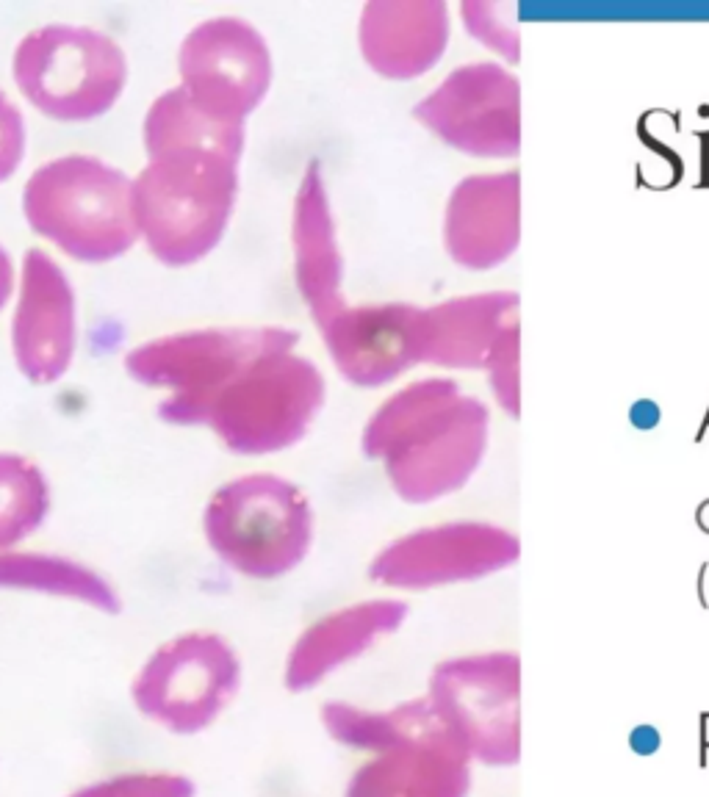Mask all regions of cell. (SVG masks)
<instances>
[{
	"mask_svg": "<svg viewBox=\"0 0 709 797\" xmlns=\"http://www.w3.org/2000/svg\"><path fill=\"white\" fill-rule=\"evenodd\" d=\"M488 407L455 380L427 377L399 388L363 429L361 449L380 460L410 504L444 499L480 468L488 449Z\"/></svg>",
	"mask_w": 709,
	"mask_h": 797,
	"instance_id": "1",
	"label": "cell"
},
{
	"mask_svg": "<svg viewBox=\"0 0 709 797\" xmlns=\"http://www.w3.org/2000/svg\"><path fill=\"white\" fill-rule=\"evenodd\" d=\"M236 194V158L200 147L150 155L133 178L139 236L161 263L189 266L225 236Z\"/></svg>",
	"mask_w": 709,
	"mask_h": 797,
	"instance_id": "2",
	"label": "cell"
},
{
	"mask_svg": "<svg viewBox=\"0 0 709 797\" xmlns=\"http://www.w3.org/2000/svg\"><path fill=\"white\" fill-rule=\"evenodd\" d=\"M31 230L75 261H114L139 238L133 178L89 153H64L31 172L23 186Z\"/></svg>",
	"mask_w": 709,
	"mask_h": 797,
	"instance_id": "3",
	"label": "cell"
},
{
	"mask_svg": "<svg viewBox=\"0 0 709 797\" xmlns=\"http://www.w3.org/2000/svg\"><path fill=\"white\" fill-rule=\"evenodd\" d=\"M205 543L247 579L272 582L300 565L313 543V507L286 476L244 474L208 499Z\"/></svg>",
	"mask_w": 709,
	"mask_h": 797,
	"instance_id": "4",
	"label": "cell"
},
{
	"mask_svg": "<svg viewBox=\"0 0 709 797\" xmlns=\"http://www.w3.org/2000/svg\"><path fill=\"white\" fill-rule=\"evenodd\" d=\"M297 344L300 333L280 324L203 327L133 346L125 355V369L147 388L169 391L158 405V416L164 421L200 427L208 402L230 380H236L255 360L294 349Z\"/></svg>",
	"mask_w": 709,
	"mask_h": 797,
	"instance_id": "5",
	"label": "cell"
},
{
	"mask_svg": "<svg viewBox=\"0 0 709 797\" xmlns=\"http://www.w3.org/2000/svg\"><path fill=\"white\" fill-rule=\"evenodd\" d=\"M17 89L48 117L81 122L106 114L128 81V56L95 25L48 23L17 42Z\"/></svg>",
	"mask_w": 709,
	"mask_h": 797,
	"instance_id": "6",
	"label": "cell"
},
{
	"mask_svg": "<svg viewBox=\"0 0 709 797\" xmlns=\"http://www.w3.org/2000/svg\"><path fill=\"white\" fill-rule=\"evenodd\" d=\"M319 366L294 349L255 360L208 402L200 427L236 454L283 452L300 441L325 405Z\"/></svg>",
	"mask_w": 709,
	"mask_h": 797,
	"instance_id": "7",
	"label": "cell"
},
{
	"mask_svg": "<svg viewBox=\"0 0 709 797\" xmlns=\"http://www.w3.org/2000/svg\"><path fill=\"white\" fill-rule=\"evenodd\" d=\"M241 687V659L217 631H186L158 645L131 684L142 717L175 737L217 723Z\"/></svg>",
	"mask_w": 709,
	"mask_h": 797,
	"instance_id": "8",
	"label": "cell"
},
{
	"mask_svg": "<svg viewBox=\"0 0 709 797\" xmlns=\"http://www.w3.org/2000/svg\"><path fill=\"white\" fill-rule=\"evenodd\" d=\"M518 676V656L507 651L460 656L433 670L427 701L471 759L496 767L518 762Z\"/></svg>",
	"mask_w": 709,
	"mask_h": 797,
	"instance_id": "9",
	"label": "cell"
},
{
	"mask_svg": "<svg viewBox=\"0 0 709 797\" xmlns=\"http://www.w3.org/2000/svg\"><path fill=\"white\" fill-rule=\"evenodd\" d=\"M397 737L352 773L344 797H466L471 756L427 698L394 706Z\"/></svg>",
	"mask_w": 709,
	"mask_h": 797,
	"instance_id": "10",
	"label": "cell"
},
{
	"mask_svg": "<svg viewBox=\"0 0 709 797\" xmlns=\"http://www.w3.org/2000/svg\"><path fill=\"white\" fill-rule=\"evenodd\" d=\"M181 86L194 103L225 122H247L272 86L266 36L239 14L197 23L178 48Z\"/></svg>",
	"mask_w": 709,
	"mask_h": 797,
	"instance_id": "11",
	"label": "cell"
},
{
	"mask_svg": "<svg viewBox=\"0 0 709 797\" xmlns=\"http://www.w3.org/2000/svg\"><path fill=\"white\" fill-rule=\"evenodd\" d=\"M424 128L477 158H513L521 144L516 75L491 61L463 64L413 106Z\"/></svg>",
	"mask_w": 709,
	"mask_h": 797,
	"instance_id": "12",
	"label": "cell"
},
{
	"mask_svg": "<svg viewBox=\"0 0 709 797\" xmlns=\"http://www.w3.org/2000/svg\"><path fill=\"white\" fill-rule=\"evenodd\" d=\"M518 537L482 521L424 526L397 537L369 565V579L394 590H430L474 582L518 560Z\"/></svg>",
	"mask_w": 709,
	"mask_h": 797,
	"instance_id": "13",
	"label": "cell"
},
{
	"mask_svg": "<svg viewBox=\"0 0 709 797\" xmlns=\"http://www.w3.org/2000/svg\"><path fill=\"white\" fill-rule=\"evenodd\" d=\"M78 344V299L67 272L48 252L31 247L12 316V352L17 369L34 385L61 380Z\"/></svg>",
	"mask_w": 709,
	"mask_h": 797,
	"instance_id": "14",
	"label": "cell"
},
{
	"mask_svg": "<svg viewBox=\"0 0 709 797\" xmlns=\"http://www.w3.org/2000/svg\"><path fill=\"white\" fill-rule=\"evenodd\" d=\"M341 377L377 388L424 363V308L410 302L344 305L319 327Z\"/></svg>",
	"mask_w": 709,
	"mask_h": 797,
	"instance_id": "15",
	"label": "cell"
},
{
	"mask_svg": "<svg viewBox=\"0 0 709 797\" xmlns=\"http://www.w3.org/2000/svg\"><path fill=\"white\" fill-rule=\"evenodd\" d=\"M518 172L471 175L457 183L444 211V244L463 269H493L518 250Z\"/></svg>",
	"mask_w": 709,
	"mask_h": 797,
	"instance_id": "16",
	"label": "cell"
},
{
	"mask_svg": "<svg viewBox=\"0 0 709 797\" xmlns=\"http://www.w3.org/2000/svg\"><path fill=\"white\" fill-rule=\"evenodd\" d=\"M449 42L444 0H369L358 20L361 56L385 78H419L433 70Z\"/></svg>",
	"mask_w": 709,
	"mask_h": 797,
	"instance_id": "17",
	"label": "cell"
},
{
	"mask_svg": "<svg viewBox=\"0 0 709 797\" xmlns=\"http://www.w3.org/2000/svg\"><path fill=\"white\" fill-rule=\"evenodd\" d=\"M408 620V604L377 598L336 609L311 623L291 645L283 684L289 692H311L327 676L347 667Z\"/></svg>",
	"mask_w": 709,
	"mask_h": 797,
	"instance_id": "18",
	"label": "cell"
},
{
	"mask_svg": "<svg viewBox=\"0 0 709 797\" xmlns=\"http://www.w3.org/2000/svg\"><path fill=\"white\" fill-rule=\"evenodd\" d=\"M294 244V277L316 327L327 324L347 305L344 288V255L338 244L336 216L327 194L325 169L311 161L302 172L300 189L291 214Z\"/></svg>",
	"mask_w": 709,
	"mask_h": 797,
	"instance_id": "19",
	"label": "cell"
},
{
	"mask_svg": "<svg viewBox=\"0 0 709 797\" xmlns=\"http://www.w3.org/2000/svg\"><path fill=\"white\" fill-rule=\"evenodd\" d=\"M513 324H518V294L510 291L455 297L424 308V363L485 369L493 344Z\"/></svg>",
	"mask_w": 709,
	"mask_h": 797,
	"instance_id": "20",
	"label": "cell"
},
{
	"mask_svg": "<svg viewBox=\"0 0 709 797\" xmlns=\"http://www.w3.org/2000/svg\"><path fill=\"white\" fill-rule=\"evenodd\" d=\"M0 590L42 593L81 601L106 615H120L122 598L106 576L84 562L48 551H0Z\"/></svg>",
	"mask_w": 709,
	"mask_h": 797,
	"instance_id": "21",
	"label": "cell"
},
{
	"mask_svg": "<svg viewBox=\"0 0 709 797\" xmlns=\"http://www.w3.org/2000/svg\"><path fill=\"white\" fill-rule=\"evenodd\" d=\"M142 139H145L147 155L181 150V147H200V150H214V153L241 161L247 128L241 122H225L208 114L178 84L161 92L150 103L145 125H142Z\"/></svg>",
	"mask_w": 709,
	"mask_h": 797,
	"instance_id": "22",
	"label": "cell"
},
{
	"mask_svg": "<svg viewBox=\"0 0 709 797\" xmlns=\"http://www.w3.org/2000/svg\"><path fill=\"white\" fill-rule=\"evenodd\" d=\"M50 482L31 457L0 452V551H12L45 524Z\"/></svg>",
	"mask_w": 709,
	"mask_h": 797,
	"instance_id": "23",
	"label": "cell"
},
{
	"mask_svg": "<svg viewBox=\"0 0 709 797\" xmlns=\"http://www.w3.org/2000/svg\"><path fill=\"white\" fill-rule=\"evenodd\" d=\"M516 3H496V0H469L460 6L463 25L469 34L485 48L496 50L507 61H518V25Z\"/></svg>",
	"mask_w": 709,
	"mask_h": 797,
	"instance_id": "24",
	"label": "cell"
},
{
	"mask_svg": "<svg viewBox=\"0 0 709 797\" xmlns=\"http://www.w3.org/2000/svg\"><path fill=\"white\" fill-rule=\"evenodd\" d=\"M197 786L181 773H120L75 789L70 797H194Z\"/></svg>",
	"mask_w": 709,
	"mask_h": 797,
	"instance_id": "25",
	"label": "cell"
},
{
	"mask_svg": "<svg viewBox=\"0 0 709 797\" xmlns=\"http://www.w3.org/2000/svg\"><path fill=\"white\" fill-rule=\"evenodd\" d=\"M491 391L505 413L518 418V324L507 327L485 363Z\"/></svg>",
	"mask_w": 709,
	"mask_h": 797,
	"instance_id": "26",
	"label": "cell"
},
{
	"mask_svg": "<svg viewBox=\"0 0 709 797\" xmlns=\"http://www.w3.org/2000/svg\"><path fill=\"white\" fill-rule=\"evenodd\" d=\"M25 117L12 97L0 89V183L12 178L25 155Z\"/></svg>",
	"mask_w": 709,
	"mask_h": 797,
	"instance_id": "27",
	"label": "cell"
},
{
	"mask_svg": "<svg viewBox=\"0 0 709 797\" xmlns=\"http://www.w3.org/2000/svg\"><path fill=\"white\" fill-rule=\"evenodd\" d=\"M629 748L635 750L637 756H654V753L662 748L660 728L649 726V723L635 726L632 728V734H629Z\"/></svg>",
	"mask_w": 709,
	"mask_h": 797,
	"instance_id": "28",
	"label": "cell"
},
{
	"mask_svg": "<svg viewBox=\"0 0 709 797\" xmlns=\"http://www.w3.org/2000/svg\"><path fill=\"white\" fill-rule=\"evenodd\" d=\"M12 288H14L12 255H9V250L0 244V310L6 308V302L12 297Z\"/></svg>",
	"mask_w": 709,
	"mask_h": 797,
	"instance_id": "29",
	"label": "cell"
}]
</instances>
